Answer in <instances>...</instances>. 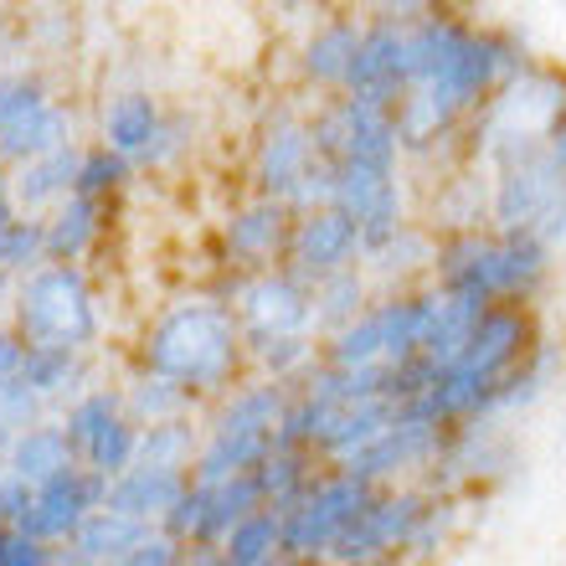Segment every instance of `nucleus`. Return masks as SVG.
I'll return each instance as SVG.
<instances>
[{
	"label": "nucleus",
	"mask_w": 566,
	"mask_h": 566,
	"mask_svg": "<svg viewBox=\"0 0 566 566\" xmlns=\"http://www.w3.org/2000/svg\"><path fill=\"white\" fill-rule=\"evenodd\" d=\"M42 104H52L42 73H0V129H11L15 119L36 114Z\"/></svg>",
	"instance_id": "obj_37"
},
{
	"label": "nucleus",
	"mask_w": 566,
	"mask_h": 566,
	"mask_svg": "<svg viewBox=\"0 0 566 566\" xmlns=\"http://www.w3.org/2000/svg\"><path fill=\"white\" fill-rule=\"evenodd\" d=\"M21 376L42 391L46 402H73L77 391L88 387V360H83V350H77V345L31 340L27 345V360H21Z\"/></svg>",
	"instance_id": "obj_27"
},
{
	"label": "nucleus",
	"mask_w": 566,
	"mask_h": 566,
	"mask_svg": "<svg viewBox=\"0 0 566 566\" xmlns=\"http://www.w3.org/2000/svg\"><path fill=\"white\" fill-rule=\"evenodd\" d=\"M443 432L438 422L418 418V412H397V422H391L376 443H366L360 453H350V459L340 463V469H350V474H360L366 484H397V479L407 474H428L432 459H438V448H443Z\"/></svg>",
	"instance_id": "obj_10"
},
{
	"label": "nucleus",
	"mask_w": 566,
	"mask_h": 566,
	"mask_svg": "<svg viewBox=\"0 0 566 566\" xmlns=\"http://www.w3.org/2000/svg\"><path fill=\"white\" fill-rule=\"evenodd\" d=\"M407 83H412V67H407V15H376V21H366V31H360L345 93L397 108Z\"/></svg>",
	"instance_id": "obj_13"
},
{
	"label": "nucleus",
	"mask_w": 566,
	"mask_h": 566,
	"mask_svg": "<svg viewBox=\"0 0 566 566\" xmlns=\"http://www.w3.org/2000/svg\"><path fill=\"white\" fill-rule=\"evenodd\" d=\"M314 160H319V149H314L310 119L294 108H273L253 139V191L289 201Z\"/></svg>",
	"instance_id": "obj_12"
},
{
	"label": "nucleus",
	"mask_w": 566,
	"mask_h": 566,
	"mask_svg": "<svg viewBox=\"0 0 566 566\" xmlns=\"http://www.w3.org/2000/svg\"><path fill=\"white\" fill-rule=\"evenodd\" d=\"M15 211H21V207H15V196H11V180H6V186H0V227L11 222Z\"/></svg>",
	"instance_id": "obj_44"
},
{
	"label": "nucleus",
	"mask_w": 566,
	"mask_h": 566,
	"mask_svg": "<svg viewBox=\"0 0 566 566\" xmlns=\"http://www.w3.org/2000/svg\"><path fill=\"white\" fill-rule=\"evenodd\" d=\"M515 469H521V448L505 432V418H469L443 432V448L422 484L443 494H474L505 484Z\"/></svg>",
	"instance_id": "obj_6"
},
{
	"label": "nucleus",
	"mask_w": 566,
	"mask_h": 566,
	"mask_svg": "<svg viewBox=\"0 0 566 566\" xmlns=\"http://www.w3.org/2000/svg\"><path fill=\"white\" fill-rule=\"evenodd\" d=\"M562 371H566L562 345H552L546 335H541V340L531 345V356L500 381V391H494V402H490V418H521V412L541 407L556 391Z\"/></svg>",
	"instance_id": "obj_19"
},
{
	"label": "nucleus",
	"mask_w": 566,
	"mask_h": 566,
	"mask_svg": "<svg viewBox=\"0 0 566 566\" xmlns=\"http://www.w3.org/2000/svg\"><path fill=\"white\" fill-rule=\"evenodd\" d=\"M0 36H6V11H0Z\"/></svg>",
	"instance_id": "obj_46"
},
{
	"label": "nucleus",
	"mask_w": 566,
	"mask_h": 566,
	"mask_svg": "<svg viewBox=\"0 0 566 566\" xmlns=\"http://www.w3.org/2000/svg\"><path fill=\"white\" fill-rule=\"evenodd\" d=\"M104 500H108V479L77 459L73 469H62V474H52V479L36 484V500H31V510H27V521L21 525H27L36 541H46V546H67L73 531L88 521Z\"/></svg>",
	"instance_id": "obj_11"
},
{
	"label": "nucleus",
	"mask_w": 566,
	"mask_h": 566,
	"mask_svg": "<svg viewBox=\"0 0 566 566\" xmlns=\"http://www.w3.org/2000/svg\"><path fill=\"white\" fill-rule=\"evenodd\" d=\"M149 531V521H139V515H124V510L114 505H98L88 515V521L73 531V562H124V556L139 546V536Z\"/></svg>",
	"instance_id": "obj_26"
},
{
	"label": "nucleus",
	"mask_w": 566,
	"mask_h": 566,
	"mask_svg": "<svg viewBox=\"0 0 566 566\" xmlns=\"http://www.w3.org/2000/svg\"><path fill=\"white\" fill-rule=\"evenodd\" d=\"M27 335L15 325H0V376H21V360H27Z\"/></svg>",
	"instance_id": "obj_41"
},
{
	"label": "nucleus",
	"mask_w": 566,
	"mask_h": 566,
	"mask_svg": "<svg viewBox=\"0 0 566 566\" xmlns=\"http://www.w3.org/2000/svg\"><path fill=\"white\" fill-rule=\"evenodd\" d=\"M432 258H438V232L418 222H402L381 248L360 258L366 273L376 279V289H412V283L428 273L432 279Z\"/></svg>",
	"instance_id": "obj_18"
},
{
	"label": "nucleus",
	"mask_w": 566,
	"mask_h": 566,
	"mask_svg": "<svg viewBox=\"0 0 566 566\" xmlns=\"http://www.w3.org/2000/svg\"><path fill=\"white\" fill-rule=\"evenodd\" d=\"M371 298H376V279L366 273V263H350V269H335V273H325V279H314V329H319V335H335V329L350 325Z\"/></svg>",
	"instance_id": "obj_28"
},
{
	"label": "nucleus",
	"mask_w": 566,
	"mask_h": 566,
	"mask_svg": "<svg viewBox=\"0 0 566 566\" xmlns=\"http://www.w3.org/2000/svg\"><path fill=\"white\" fill-rule=\"evenodd\" d=\"M366 242H360V222L345 207H310L298 211L294 222V242H289V269L304 273V279H325L335 269H350L360 263Z\"/></svg>",
	"instance_id": "obj_14"
},
{
	"label": "nucleus",
	"mask_w": 566,
	"mask_h": 566,
	"mask_svg": "<svg viewBox=\"0 0 566 566\" xmlns=\"http://www.w3.org/2000/svg\"><path fill=\"white\" fill-rule=\"evenodd\" d=\"M73 108L67 104H42L36 114L15 119L11 129H0V170H15V165L36 160V155H52V149L73 145Z\"/></svg>",
	"instance_id": "obj_22"
},
{
	"label": "nucleus",
	"mask_w": 566,
	"mask_h": 566,
	"mask_svg": "<svg viewBox=\"0 0 566 566\" xmlns=\"http://www.w3.org/2000/svg\"><path fill=\"white\" fill-rule=\"evenodd\" d=\"M119 412H124V391L119 387H83L73 402H62V418L57 422L67 428V438H73L77 453H83L93 432L104 428V422H114Z\"/></svg>",
	"instance_id": "obj_34"
},
{
	"label": "nucleus",
	"mask_w": 566,
	"mask_h": 566,
	"mask_svg": "<svg viewBox=\"0 0 566 566\" xmlns=\"http://www.w3.org/2000/svg\"><path fill=\"white\" fill-rule=\"evenodd\" d=\"M376 15H422V11H448V6H463V0H371Z\"/></svg>",
	"instance_id": "obj_42"
},
{
	"label": "nucleus",
	"mask_w": 566,
	"mask_h": 566,
	"mask_svg": "<svg viewBox=\"0 0 566 566\" xmlns=\"http://www.w3.org/2000/svg\"><path fill=\"white\" fill-rule=\"evenodd\" d=\"M191 490V474L186 469H160V463H129L108 479V500L104 505L124 510V515H139V521L160 525V515L176 505L180 494Z\"/></svg>",
	"instance_id": "obj_17"
},
{
	"label": "nucleus",
	"mask_w": 566,
	"mask_h": 566,
	"mask_svg": "<svg viewBox=\"0 0 566 566\" xmlns=\"http://www.w3.org/2000/svg\"><path fill=\"white\" fill-rule=\"evenodd\" d=\"M46 562H57V546L36 541L27 525L0 521V566H46Z\"/></svg>",
	"instance_id": "obj_38"
},
{
	"label": "nucleus",
	"mask_w": 566,
	"mask_h": 566,
	"mask_svg": "<svg viewBox=\"0 0 566 566\" xmlns=\"http://www.w3.org/2000/svg\"><path fill=\"white\" fill-rule=\"evenodd\" d=\"M273 432H227V428H207L201 438V453L191 463V479L201 484H222V479L242 474V469H258V463L273 453Z\"/></svg>",
	"instance_id": "obj_24"
},
{
	"label": "nucleus",
	"mask_w": 566,
	"mask_h": 566,
	"mask_svg": "<svg viewBox=\"0 0 566 566\" xmlns=\"http://www.w3.org/2000/svg\"><path fill=\"white\" fill-rule=\"evenodd\" d=\"M360 31H366V21H356V15H329L325 27H314L304 52H298V77L319 93H345Z\"/></svg>",
	"instance_id": "obj_16"
},
{
	"label": "nucleus",
	"mask_w": 566,
	"mask_h": 566,
	"mask_svg": "<svg viewBox=\"0 0 566 566\" xmlns=\"http://www.w3.org/2000/svg\"><path fill=\"white\" fill-rule=\"evenodd\" d=\"M129 176H135V160L129 155H119L114 145H93L83 149V160H77V180H73V191L83 196H114L129 186Z\"/></svg>",
	"instance_id": "obj_36"
},
{
	"label": "nucleus",
	"mask_w": 566,
	"mask_h": 566,
	"mask_svg": "<svg viewBox=\"0 0 566 566\" xmlns=\"http://www.w3.org/2000/svg\"><path fill=\"white\" fill-rule=\"evenodd\" d=\"M474 165L490 170V227L536 232L541 242H566V170L546 139H500Z\"/></svg>",
	"instance_id": "obj_3"
},
{
	"label": "nucleus",
	"mask_w": 566,
	"mask_h": 566,
	"mask_svg": "<svg viewBox=\"0 0 566 566\" xmlns=\"http://www.w3.org/2000/svg\"><path fill=\"white\" fill-rule=\"evenodd\" d=\"M0 186H6V176H0Z\"/></svg>",
	"instance_id": "obj_48"
},
{
	"label": "nucleus",
	"mask_w": 566,
	"mask_h": 566,
	"mask_svg": "<svg viewBox=\"0 0 566 566\" xmlns=\"http://www.w3.org/2000/svg\"><path fill=\"white\" fill-rule=\"evenodd\" d=\"M160 104L149 98V93H119V98H108L104 114H98V135H104V145H114L119 155H129V160H145V149L155 145V135H160Z\"/></svg>",
	"instance_id": "obj_23"
},
{
	"label": "nucleus",
	"mask_w": 566,
	"mask_h": 566,
	"mask_svg": "<svg viewBox=\"0 0 566 566\" xmlns=\"http://www.w3.org/2000/svg\"><path fill=\"white\" fill-rule=\"evenodd\" d=\"M319 453L314 448H298V443H273V453L258 463V484H263V500L273 510H289L298 494L310 490L314 479H319Z\"/></svg>",
	"instance_id": "obj_30"
},
{
	"label": "nucleus",
	"mask_w": 566,
	"mask_h": 566,
	"mask_svg": "<svg viewBox=\"0 0 566 566\" xmlns=\"http://www.w3.org/2000/svg\"><path fill=\"white\" fill-rule=\"evenodd\" d=\"M108 227V196H62L57 207L46 211V258H62V263H77L98 248Z\"/></svg>",
	"instance_id": "obj_20"
},
{
	"label": "nucleus",
	"mask_w": 566,
	"mask_h": 566,
	"mask_svg": "<svg viewBox=\"0 0 566 566\" xmlns=\"http://www.w3.org/2000/svg\"><path fill=\"white\" fill-rule=\"evenodd\" d=\"M46 263V217L36 211H15L11 222L0 227V269L21 279V273Z\"/></svg>",
	"instance_id": "obj_33"
},
{
	"label": "nucleus",
	"mask_w": 566,
	"mask_h": 566,
	"mask_svg": "<svg viewBox=\"0 0 566 566\" xmlns=\"http://www.w3.org/2000/svg\"><path fill=\"white\" fill-rule=\"evenodd\" d=\"M232 310H238V325L248 345L273 340V335H298V329H314V283L304 273H294L289 263L242 273Z\"/></svg>",
	"instance_id": "obj_8"
},
{
	"label": "nucleus",
	"mask_w": 566,
	"mask_h": 566,
	"mask_svg": "<svg viewBox=\"0 0 566 566\" xmlns=\"http://www.w3.org/2000/svg\"><path fill=\"white\" fill-rule=\"evenodd\" d=\"M11 294H15V283H11V273L0 269V314L11 310Z\"/></svg>",
	"instance_id": "obj_45"
},
{
	"label": "nucleus",
	"mask_w": 566,
	"mask_h": 566,
	"mask_svg": "<svg viewBox=\"0 0 566 566\" xmlns=\"http://www.w3.org/2000/svg\"><path fill=\"white\" fill-rule=\"evenodd\" d=\"M73 463H77V448H73V438H67V428H62V422H46V418L15 432L11 453H6V469L31 479V484H42V479L62 474V469H73Z\"/></svg>",
	"instance_id": "obj_25"
},
{
	"label": "nucleus",
	"mask_w": 566,
	"mask_h": 566,
	"mask_svg": "<svg viewBox=\"0 0 566 566\" xmlns=\"http://www.w3.org/2000/svg\"><path fill=\"white\" fill-rule=\"evenodd\" d=\"M371 494H376V484H366V479L340 469V463H325L310 490L283 510V546H289V556L294 562L329 556L335 541L345 536V525L371 505Z\"/></svg>",
	"instance_id": "obj_5"
},
{
	"label": "nucleus",
	"mask_w": 566,
	"mask_h": 566,
	"mask_svg": "<svg viewBox=\"0 0 566 566\" xmlns=\"http://www.w3.org/2000/svg\"><path fill=\"white\" fill-rule=\"evenodd\" d=\"M397 412H402L397 397H356V402H340L325 418L319 438H314L319 463H345L350 453H360L366 443H376V438L397 422Z\"/></svg>",
	"instance_id": "obj_15"
},
{
	"label": "nucleus",
	"mask_w": 566,
	"mask_h": 566,
	"mask_svg": "<svg viewBox=\"0 0 566 566\" xmlns=\"http://www.w3.org/2000/svg\"><path fill=\"white\" fill-rule=\"evenodd\" d=\"M191 145V119H186V114H165V124H160V135H155V145L145 149V170L149 165H170L180 155V149Z\"/></svg>",
	"instance_id": "obj_39"
},
{
	"label": "nucleus",
	"mask_w": 566,
	"mask_h": 566,
	"mask_svg": "<svg viewBox=\"0 0 566 566\" xmlns=\"http://www.w3.org/2000/svg\"><path fill=\"white\" fill-rule=\"evenodd\" d=\"M139 366L170 376L191 391L196 402L207 397H227L242 381L248 366V340H242L238 310L227 298H180L165 314H155V325L139 340Z\"/></svg>",
	"instance_id": "obj_1"
},
{
	"label": "nucleus",
	"mask_w": 566,
	"mask_h": 566,
	"mask_svg": "<svg viewBox=\"0 0 566 566\" xmlns=\"http://www.w3.org/2000/svg\"><path fill=\"white\" fill-rule=\"evenodd\" d=\"M283 556H289V546H283V510L273 505L248 510L222 541L227 566H269V562H283Z\"/></svg>",
	"instance_id": "obj_29"
},
{
	"label": "nucleus",
	"mask_w": 566,
	"mask_h": 566,
	"mask_svg": "<svg viewBox=\"0 0 566 566\" xmlns=\"http://www.w3.org/2000/svg\"><path fill=\"white\" fill-rule=\"evenodd\" d=\"M77 160H83V149L73 145H62L52 149V155H36V160L27 165H15L11 170V196H15V207L21 211H52L62 201V196H73V180H77Z\"/></svg>",
	"instance_id": "obj_21"
},
{
	"label": "nucleus",
	"mask_w": 566,
	"mask_h": 566,
	"mask_svg": "<svg viewBox=\"0 0 566 566\" xmlns=\"http://www.w3.org/2000/svg\"><path fill=\"white\" fill-rule=\"evenodd\" d=\"M562 443H566V428H562Z\"/></svg>",
	"instance_id": "obj_47"
},
{
	"label": "nucleus",
	"mask_w": 566,
	"mask_h": 566,
	"mask_svg": "<svg viewBox=\"0 0 566 566\" xmlns=\"http://www.w3.org/2000/svg\"><path fill=\"white\" fill-rule=\"evenodd\" d=\"M31 500H36V484L6 469V474H0V521L21 525V521H27V510H31Z\"/></svg>",
	"instance_id": "obj_40"
},
{
	"label": "nucleus",
	"mask_w": 566,
	"mask_h": 566,
	"mask_svg": "<svg viewBox=\"0 0 566 566\" xmlns=\"http://www.w3.org/2000/svg\"><path fill=\"white\" fill-rule=\"evenodd\" d=\"M124 412L145 428V422H165V418H191L196 397L180 381H170V376L149 371V366H139L129 381H124Z\"/></svg>",
	"instance_id": "obj_31"
},
{
	"label": "nucleus",
	"mask_w": 566,
	"mask_h": 566,
	"mask_svg": "<svg viewBox=\"0 0 566 566\" xmlns=\"http://www.w3.org/2000/svg\"><path fill=\"white\" fill-rule=\"evenodd\" d=\"M552 242L536 232H505V227H469L443 232L432 258V283L469 294L479 304H536V294L552 283Z\"/></svg>",
	"instance_id": "obj_2"
},
{
	"label": "nucleus",
	"mask_w": 566,
	"mask_h": 566,
	"mask_svg": "<svg viewBox=\"0 0 566 566\" xmlns=\"http://www.w3.org/2000/svg\"><path fill=\"white\" fill-rule=\"evenodd\" d=\"M546 149H552V160L566 170V98H562V108H556V119L546 124Z\"/></svg>",
	"instance_id": "obj_43"
},
{
	"label": "nucleus",
	"mask_w": 566,
	"mask_h": 566,
	"mask_svg": "<svg viewBox=\"0 0 566 566\" xmlns=\"http://www.w3.org/2000/svg\"><path fill=\"white\" fill-rule=\"evenodd\" d=\"M432 490L428 484H381L371 494V505L345 525V536L335 541V562H387V556H407L418 521L428 510Z\"/></svg>",
	"instance_id": "obj_7"
},
{
	"label": "nucleus",
	"mask_w": 566,
	"mask_h": 566,
	"mask_svg": "<svg viewBox=\"0 0 566 566\" xmlns=\"http://www.w3.org/2000/svg\"><path fill=\"white\" fill-rule=\"evenodd\" d=\"M196 453H201V432L191 418H165L139 428V463H160V469H186L191 474Z\"/></svg>",
	"instance_id": "obj_32"
},
{
	"label": "nucleus",
	"mask_w": 566,
	"mask_h": 566,
	"mask_svg": "<svg viewBox=\"0 0 566 566\" xmlns=\"http://www.w3.org/2000/svg\"><path fill=\"white\" fill-rule=\"evenodd\" d=\"M11 325L27 340L77 345V350H93V345L104 340V310H98V294H93L88 273L77 269V263H62V258H46L42 269L15 279Z\"/></svg>",
	"instance_id": "obj_4"
},
{
	"label": "nucleus",
	"mask_w": 566,
	"mask_h": 566,
	"mask_svg": "<svg viewBox=\"0 0 566 566\" xmlns=\"http://www.w3.org/2000/svg\"><path fill=\"white\" fill-rule=\"evenodd\" d=\"M294 222H298V211L289 207V201H279V196H263V191H258L253 201L232 207L222 222V269L258 273V269L289 263Z\"/></svg>",
	"instance_id": "obj_9"
},
{
	"label": "nucleus",
	"mask_w": 566,
	"mask_h": 566,
	"mask_svg": "<svg viewBox=\"0 0 566 566\" xmlns=\"http://www.w3.org/2000/svg\"><path fill=\"white\" fill-rule=\"evenodd\" d=\"M77 459L88 463V469H98L104 479H114L119 469H129V463L139 459V422L129 418V412H119L114 422H104V428L93 432L88 448H83Z\"/></svg>",
	"instance_id": "obj_35"
}]
</instances>
